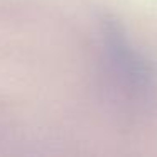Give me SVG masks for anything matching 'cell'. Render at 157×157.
Here are the masks:
<instances>
[{"instance_id":"1","label":"cell","mask_w":157,"mask_h":157,"mask_svg":"<svg viewBox=\"0 0 157 157\" xmlns=\"http://www.w3.org/2000/svg\"><path fill=\"white\" fill-rule=\"evenodd\" d=\"M101 54L108 91L127 117H144L157 101V75L152 64L130 44L123 27L112 17L100 24Z\"/></svg>"}]
</instances>
